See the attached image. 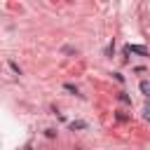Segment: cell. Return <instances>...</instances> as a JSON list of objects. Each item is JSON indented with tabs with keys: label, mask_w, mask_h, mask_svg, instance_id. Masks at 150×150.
<instances>
[{
	"label": "cell",
	"mask_w": 150,
	"mask_h": 150,
	"mask_svg": "<svg viewBox=\"0 0 150 150\" xmlns=\"http://www.w3.org/2000/svg\"><path fill=\"white\" fill-rule=\"evenodd\" d=\"M124 54H141V56H148V49L143 45H127L124 47Z\"/></svg>",
	"instance_id": "1"
},
{
	"label": "cell",
	"mask_w": 150,
	"mask_h": 150,
	"mask_svg": "<svg viewBox=\"0 0 150 150\" xmlns=\"http://www.w3.org/2000/svg\"><path fill=\"white\" fill-rule=\"evenodd\" d=\"M75 129H87V122H84V120H75V122H70V131H75Z\"/></svg>",
	"instance_id": "2"
},
{
	"label": "cell",
	"mask_w": 150,
	"mask_h": 150,
	"mask_svg": "<svg viewBox=\"0 0 150 150\" xmlns=\"http://www.w3.org/2000/svg\"><path fill=\"white\" fill-rule=\"evenodd\" d=\"M141 91L143 96H150V80H141Z\"/></svg>",
	"instance_id": "3"
},
{
	"label": "cell",
	"mask_w": 150,
	"mask_h": 150,
	"mask_svg": "<svg viewBox=\"0 0 150 150\" xmlns=\"http://www.w3.org/2000/svg\"><path fill=\"white\" fill-rule=\"evenodd\" d=\"M117 98H120L122 103H127V105H131V96H129L127 91H120V94H117Z\"/></svg>",
	"instance_id": "4"
},
{
	"label": "cell",
	"mask_w": 150,
	"mask_h": 150,
	"mask_svg": "<svg viewBox=\"0 0 150 150\" xmlns=\"http://www.w3.org/2000/svg\"><path fill=\"white\" fill-rule=\"evenodd\" d=\"M63 89H66V91H70V94H80V91H77V87H75L73 82H63Z\"/></svg>",
	"instance_id": "5"
},
{
	"label": "cell",
	"mask_w": 150,
	"mask_h": 150,
	"mask_svg": "<svg viewBox=\"0 0 150 150\" xmlns=\"http://www.w3.org/2000/svg\"><path fill=\"white\" fill-rule=\"evenodd\" d=\"M7 66H9L12 70H14V75H21V68L16 66V61H12V59H9V61H7Z\"/></svg>",
	"instance_id": "6"
},
{
	"label": "cell",
	"mask_w": 150,
	"mask_h": 150,
	"mask_svg": "<svg viewBox=\"0 0 150 150\" xmlns=\"http://www.w3.org/2000/svg\"><path fill=\"white\" fill-rule=\"evenodd\" d=\"M115 120H117V122H127L129 117H127V115H124L122 110H117V112H115Z\"/></svg>",
	"instance_id": "7"
},
{
	"label": "cell",
	"mask_w": 150,
	"mask_h": 150,
	"mask_svg": "<svg viewBox=\"0 0 150 150\" xmlns=\"http://www.w3.org/2000/svg\"><path fill=\"white\" fill-rule=\"evenodd\" d=\"M61 52H63V54H77V49H75V47H68V45H66Z\"/></svg>",
	"instance_id": "8"
},
{
	"label": "cell",
	"mask_w": 150,
	"mask_h": 150,
	"mask_svg": "<svg viewBox=\"0 0 150 150\" xmlns=\"http://www.w3.org/2000/svg\"><path fill=\"white\" fill-rule=\"evenodd\" d=\"M112 52H115V42H110V45H108V49H105V56H112Z\"/></svg>",
	"instance_id": "9"
},
{
	"label": "cell",
	"mask_w": 150,
	"mask_h": 150,
	"mask_svg": "<svg viewBox=\"0 0 150 150\" xmlns=\"http://www.w3.org/2000/svg\"><path fill=\"white\" fill-rule=\"evenodd\" d=\"M112 77H115V80H117V82H120V84H122V82H124V75H122V73H112Z\"/></svg>",
	"instance_id": "10"
},
{
	"label": "cell",
	"mask_w": 150,
	"mask_h": 150,
	"mask_svg": "<svg viewBox=\"0 0 150 150\" xmlns=\"http://www.w3.org/2000/svg\"><path fill=\"white\" fill-rule=\"evenodd\" d=\"M45 136H47V138H56V131H54V129H47Z\"/></svg>",
	"instance_id": "11"
},
{
	"label": "cell",
	"mask_w": 150,
	"mask_h": 150,
	"mask_svg": "<svg viewBox=\"0 0 150 150\" xmlns=\"http://www.w3.org/2000/svg\"><path fill=\"white\" fill-rule=\"evenodd\" d=\"M143 112H145V120H150V105H145V110H143Z\"/></svg>",
	"instance_id": "12"
},
{
	"label": "cell",
	"mask_w": 150,
	"mask_h": 150,
	"mask_svg": "<svg viewBox=\"0 0 150 150\" xmlns=\"http://www.w3.org/2000/svg\"><path fill=\"white\" fill-rule=\"evenodd\" d=\"M23 150H33V148H30V145H28V148H23Z\"/></svg>",
	"instance_id": "13"
},
{
	"label": "cell",
	"mask_w": 150,
	"mask_h": 150,
	"mask_svg": "<svg viewBox=\"0 0 150 150\" xmlns=\"http://www.w3.org/2000/svg\"><path fill=\"white\" fill-rule=\"evenodd\" d=\"M77 150H82V148H77Z\"/></svg>",
	"instance_id": "14"
}]
</instances>
